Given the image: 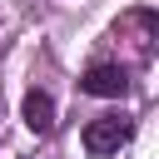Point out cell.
Listing matches in <instances>:
<instances>
[{
  "label": "cell",
  "instance_id": "6da1fadb",
  "mask_svg": "<svg viewBox=\"0 0 159 159\" xmlns=\"http://www.w3.org/2000/svg\"><path fill=\"white\" fill-rule=\"evenodd\" d=\"M129 134H134L129 114H99V119L84 124V149L89 154H114L119 144H129Z\"/></svg>",
  "mask_w": 159,
  "mask_h": 159
},
{
  "label": "cell",
  "instance_id": "7a4b0ae2",
  "mask_svg": "<svg viewBox=\"0 0 159 159\" xmlns=\"http://www.w3.org/2000/svg\"><path fill=\"white\" fill-rule=\"evenodd\" d=\"M80 89L84 94H99V99H119L129 89V70L124 65H89L84 80H80Z\"/></svg>",
  "mask_w": 159,
  "mask_h": 159
},
{
  "label": "cell",
  "instance_id": "3957f363",
  "mask_svg": "<svg viewBox=\"0 0 159 159\" xmlns=\"http://www.w3.org/2000/svg\"><path fill=\"white\" fill-rule=\"evenodd\" d=\"M20 114H25V124H30L35 134H50V129H55V99H50L45 89H30L25 104H20Z\"/></svg>",
  "mask_w": 159,
  "mask_h": 159
}]
</instances>
